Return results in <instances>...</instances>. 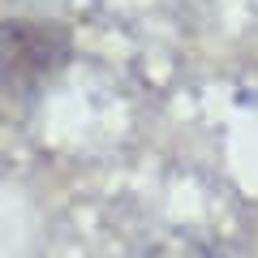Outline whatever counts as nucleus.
Here are the masks:
<instances>
[{"label":"nucleus","mask_w":258,"mask_h":258,"mask_svg":"<svg viewBox=\"0 0 258 258\" xmlns=\"http://www.w3.org/2000/svg\"><path fill=\"white\" fill-rule=\"evenodd\" d=\"M74 56V35L60 22L9 18L0 22V91L35 95L52 82Z\"/></svg>","instance_id":"f257e3e1"}]
</instances>
